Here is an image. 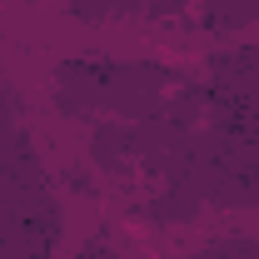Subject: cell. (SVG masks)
Segmentation results:
<instances>
[{
  "label": "cell",
  "mask_w": 259,
  "mask_h": 259,
  "mask_svg": "<svg viewBox=\"0 0 259 259\" xmlns=\"http://www.w3.org/2000/svg\"><path fill=\"white\" fill-rule=\"evenodd\" d=\"M259 20V0H204V25L214 30H244Z\"/></svg>",
  "instance_id": "cell-3"
},
{
  "label": "cell",
  "mask_w": 259,
  "mask_h": 259,
  "mask_svg": "<svg viewBox=\"0 0 259 259\" xmlns=\"http://www.w3.org/2000/svg\"><path fill=\"white\" fill-rule=\"evenodd\" d=\"M90 155H95L100 169H110V175H115V169L130 160V130H125V120L100 125L95 135H90Z\"/></svg>",
  "instance_id": "cell-2"
},
{
  "label": "cell",
  "mask_w": 259,
  "mask_h": 259,
  "mask_svg": "<svg viewBox=\"0 0 259 259\" xmlns=\"http://www.w3.org/2000/svg\"><path fill=\"white\" fill-rule=\"evenodd\" d=\"M15 135H20V120H15V105H10V95H5V90H0V150H5V145H10Z\"/></svg>",
  "instance_id": "cell-5"
},
{
  "label": "cell",
  "mask_w": 259,
  "mask_h": 259,
  "mask_svg": "<svg viewBox=\"0 0 259 259\" xmlns=\"http://www.w3.org/2000/svg\"><path fill=\"white\" fill-rule=\"evenodd\" d=\"M75 259H120V254H115L110 244H85V249H80Z\"/></svg>",
  "instance_id": "cell-6"
},
{
  "label": "cell",
  "mask_w": 259,
  "mask_h": 259,
  "mask_svg": "<svg viewBox=\"0 0 259 259\" xmlns=\"http://www.w3.org/2000/svg\"><path fill=\"white\" fill-rule=\"evenodd\" d=\"M204 209V199L190 190V185H180V180H169L155 199H150V220H160V225H185Z\"/></svg>",
  "instance_id": "cell-1"
},
{
  "label": "cell",
  "mask_w": 259,
  "mask_h": 259,
  "mask_svg": "<svg viewBox=\"0 0 259 259\" xmlns=\"http://www.w3.org/2000/svg\"><path fill=\"white\" fill-rule=\"evenodd\" d=\"M190 259H259V244L254 239H220V244L194 249Z\"/></svg>",
  "instance_id": "cell-4"
}]
</instances>
